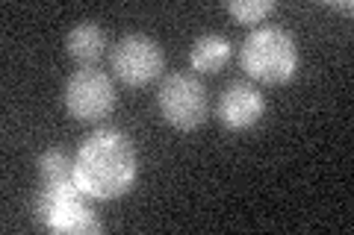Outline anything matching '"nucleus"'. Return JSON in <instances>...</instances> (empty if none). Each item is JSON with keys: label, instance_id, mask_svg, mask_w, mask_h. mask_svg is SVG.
I'll return each mask as SVG.
<instances>
[{"label": "nucleus", "instance_id": "obj_1", "mask_svg": "<svg viewBox=\"0 0 354 235\" xmlns=\"http://www.w3.org/2000/svg\"><path fill=\"white\" fill-rule=\"evenodd\" d=\"M139 156L118 130H95L74 156V183L92 200H115L136 185Z\"/></svg>", "mask_w": 354, "mask_h": 235}, {"label": "nucleus", "instance_id": "obj_2", "mask_svg": "<svg viewBox=\"0 0 354 235\" xmlns=\"http://www.w3.org/2000/svg\"><path fill=\"white\" fill-rule=\"evenodd\" d=\"M239 62L251 80L266 85H286L298 74V44L283 27H257L242 41Z\"/></svg>", "mask_w": 354, "mask_h": 235}, {"label": "nucleus", "instance_id": "obj_3", "mask_svg": "<svg viewBox=\"0 0 354 235\" xmlns=\"http://www.w3.org/2000/svg\"><path fill=\"white\" fill-rule=\"evenodd\" d=\"M88 194L77 188L74 180L68 183H41L36 200H32V221L48 232L65 235H97L101 221L95 209L88 206Z\"/></svg>", "mask_w": 354, "mask_h": 235}, {"label": "nucleus", "instance_id": "obj_4", "mask_svg": "<svg viewBox=\"0 0 354 235\" xmlns=\"http://www.w3.org/2000/svg\"><path fill=\"white\" fill-rule=\"evenodd\" d=\"M157 106L165 124L192 132L207 124L209 115V97L204 83L195 74H169L157 88Z\"/></svg>", "mask_w": 354, "mask_h": 235}, {"label": "nucleus", "instance_id": "obj_5", "mask_svg": "<svg viewBox=\"0 0 354 235\" xmlns=\"http://www.w3.org/2000/svg\"><path fill=\"white\" fill-rule=\"evenodd\" d=\"M109 68L124 85L142 88L153 83L165 68V53L160 41H153L145 32H130L118 39L109 50Z\"/></svg>", "mask_w": 354, "mask_h": 235}, {"label": "nucleus", "instance_id": "obj_6", "mask_svg": "<svg viewBox=\"0 0 354 235\" xmlns=\"http://www.w3.org/2000/svg\"><path fill=\"white\" fill-rule=\"evenodd\" d=\"M62 103L74 121L95 124V121H104L115 109V85L106 76V71L80 68L65 80Z\"/></svg>", "mask_w": 354, "mask_h": 235}, {"label": "nucleus", "instance_id": "obj_7", "mask_svg": "<svg viewBox=\"0 0 354 235\" xmlns=\"http://www.w3.org/2000/svg\"><path fill=\"white\" fill-rule=\"evenodd\" d=\"M266 112V97L257 85L251 83H230L218 97V121L230 132H245L251 130Z\"/></svg>", "mask_w": 354, "mask_h": 235}, {"label": "nucleus", "instance_id": "obj_8", "mask_svg": "<svg viewBox=\"0 0 354 235\" xmlns=\"http://www.w3.org/2000/svg\"><path fill=\"white\" fill-rule=\"evenodd\" d=\"M65 50L80 68H95V62L106 53V32L97 21H80L65 36Z\"/></svg>", "mask_w": 354, "mask_h": 235}, {"label": "nucleus", "instance_id": "obj_9", "mask_svg": "<svg viewBox=\"0 0 354 235\" xmlns=\"http://www.w3.org/2000/svg\"><path fill=\"white\" fill-rule=\"evenodd\" d=\"M230 59V41L218 32H207V36L192 41L189 50V65L201 74H216L218 68H225Z\"/></svg>", "mask_w": 354, "mask_h": 235}, {"label": "nucleus", "instance_id": "obj_10", "mask_svg": "<svg viewBox=\"0 0 354 235\" xmlns=\"http://www.w3.org/2000/svg\"><path fill=\"white\" fill-rule=\"evenodd\" d=\"M39 176H41V183H68L74 180V159L68 153H62V150H44L39 156Z\"/></svg>", "mask_w": 354, "mask_h": 235}, {"label": "nucleus", "instance_id": "obj_11", "mask_svg": "<svg viewBox=\"0 0 354 235\" xmlns=\"http://www.w3.org/2000/svg\"><path fill=\"white\" fill-rule=\"evenodd\" d=\"M225 9L236 24L254 27L274 12V0H230V3H225Z\"/></svg>", "mask_w": 354, "mask_h": 235}, {"label": "nucleus", "instance_id": "obj_12", "mask_svg": "<svg viewBox=\"0 0 354 235\" xmlns=\"http://www.w3.org/2000/svg\"><path fill=\"white\" fill-rule=\"evenodd\" d=\"M330 9H339V12H351V0H342V3H330Z\"/></svg>", "mask_w": 354, "mask_h": 235}]
</instances>
